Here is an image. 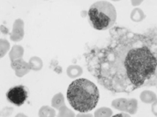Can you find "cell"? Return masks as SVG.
I'll list each match as a JSON object with an SVG mask.
<instances>
[{
  "instance_id": "6da1fadb",
  "label": "cell",
  "mask_w": 157,
  "mask_h": 117,
  "mask_svg": "<svg viewBox=\"0 0 157 117\" xmlns=\"http://www.w3.org/2000/svg\"><path fill=\"white\" fill-rule=\"evenodd\" d=\"M144 37L127 27L114 26L103 45L88 46L83 54L87 70L113 93H130L157 87V52Z\"/></svg>"
},
{
  "instance_id": "7a4b0ae2",
  "label": "cell",
  "mask_w": 157,
  "mask_h": 117,
  "mask_svg": "<svg viewBox=\"0 0 157 117\" xmlns=\"http://www.w3.org/2000/svg\"><path fill=\"white\" fill-rule=\"evenodd\" d=\"M67 98L73 109L80 113L89 112L98 103L99 91L96 84L90 80L78 79L68 87Z\"/></svg>"
},
{
  "instance_id": "3957f363",
  "label": "cell",
  "mask_w": 157,
  "mask_h": 117,
  "mask_svg": "<svg viewBox=\"0 0 157 117\" xmlns=\"http://www.w3.org/2000/svg\"><path fill=\"white\" fill-rule=\"evenodd\" d=\"M117 19L116 8L109 2H94L88 12L90 25L98 30H105L113 27Z\"/></svg>"
},
{
  "instance_id": "277c9868",
  "label": "cell",
  "mask_w": 157,
  "mask_h": 117,
  "mask_svg": "<svg viewBox=\"0 0 157 117\" xmlns=\"http://www.w3.org/2000/svg\"><path fill=\"white\" fill-rule=\"evenodd\" d=\"M6 97L10 103L17 107H21L28 98V90L23 85L14 86L7 91Z\"/></svg>"
},
{
  "instance_id": "5b68a950",
  "label": "cell",
  "mask_w": 157,
  "mask_h": 117,
  "mask_svg": "<svg viewBox=\"0 0 157 117\" xmlns=\"http://www.w3.org/2000/svg\"><path fill=\"white\" fill-rule=\"evenodd\" d=\"M129 99L120 98L114 99L111 102V107L122 112L128 113L129 107Z\"/></svg>"
},
{
  "instance_id": "8992f818",
  "label": "cell",
  "mask_w": 157,
  "mask_h": 117,
  "mask_svg": "<svg viewBox=\"0 0 157 117\" xmlns=\"http://www.w3.org/2000/svg\"><path fill=\"white\" fill-rule=\"evenodd\" d=\"M140 99L145 104H152L157 100V94L151 90H144L140 95Z\"/></svg>"
},
{
  "instance_id": "52a82bcc",
  "label": "cell",
  "mask_w": 157,
  "mask_h": 117,
  "mask_svg": "<svg viewBox=\"0 0 157 117\" xmlns=\"http://www.w3.org/2000/svg\"><path fill=\"white\" fill-rule=\"evenodd\" d=\"M130 18L133 22H141L145 19L146 15L142 9L136 7L131 11Z\"/></svg>"
},
{
  "instance_id": "ba28073f",
  "label": "cell",
  "mask_w": 157,
  "mask_h": 117,
  "mask_svg": "<svg viewBox=\"0 0 157 117\" xmlns=\"http://www.w3.org/2000/svg\"><path fill=\"white\" fill-rule=\"evenodd\" d=\"M83 70L81 67L77 65H72L68 67L67 73L71 78L75 79L78 77L82 75Z\"/></svg>"
},
{
  "instance_id": "9c48e42d",
  "label": "cell",
  "mask_w": 157,
  "mask_h": 117,
  "mask_svg": "<svg viewBox=\"0 0 157 117\" xmlns=\"http://www.w3.org/2000/svg\"><path fill=\"white\" fill-rule=\"evenodd\" d=\"M94 116V117H111L113 111L110 108L102 107L95 110Z\"/></svg>"
},
{
  "instance_id": "30bf717a",
  "label": "cell",
  "mask_w": 157,
  "mask_h": 117,
  "mask_svg": "<svg viewBox=\"0 0 157 117\" xmlns=\"http://www.w3.org/2000/svg\"><path fill=\"white\" fill-rule=\"evenodd\" d=\"M56 112L52 108L48 106H44L40 109L39 117H55Z\"/></svg>"
},
{
  "instance_id": "8fae6325",
  "label": "cell",
  "mask_w": 157,
  "mask_h": 117,
  "mask_svg": "<svg viewBox=\"0 0 157 117\" xmlns=\"http://www.w3.org/2000/svg\"><path fill=\"white\" fill-rule=\"evenodd\" d=\"M57 117H76L74 111L66 107H61L59 109V112Z\"/></svg>"
},
{
  "instance_id": "7c38bea8",
  "label": "cell",
  "mask_w": 157,
  "mask_h": 117,
  "mask_svg": "<svg viewBox=\"0 0 157 117\" xmlns=\"http://www.w3.org/2000/svg\"><path fill=\"white\" fill-rule=\"evenodd\" d=\"M64 98L62 95H58L54 98L52 102V104L54 107L59 109L63 107Z\"/></svg>"
},
{
  "instance_id": "4fadbf2b",
  "label": "cell",
  "mask_w": 157,
  "mask_h": 117,
  "mask_svg": "<svg viewBox=\"0 0 157 117\" xmlns=\"http://www.w3.org/2000/svg\"><path fill=\"white\" fill-rule=\"evenodd\" d=\"M12 111L13 110L12 109L9 108H6L3 109L2 111V116L4 117H8L12 114Z\"/></svg>"
},
{
  "instance_id": "5bb4252c",
  "label": "cell",
  "mask_w": 157,
  "mask_h": 117,
  "mask_svg": "<svg viewBox=\"0 0 157 117\" xmlns=\"http://www.w3.org/2000/svg\"><path fill=\"white\" fill-rule=\"evenodd\" d=\"M151 110L153 114L157 117V100L151 104Z\"/></svg>"
},
{
  "instance_id": "9a60e30c",
  "label": "cell",
  "mask_w": 157,
  "mask_h": 117,
  "mask_svg": "<svg viewBox=\"0 0 157 117\" xmlns=\"http://www.w3.org/2000/svg\"><path fill=\"white\" fill-rule=\"evenodd\" d=\"M76 117H94L92 114L89 112L79 113L76 115Z\"/></svg>"
},
{
  "instance_id": "2e32d148",
  "label": "cell",
  "mask_w": 157,
  "mask_h": 117,
  "mask_svg": "<svg viewBox=\"0 0 157 117\" xmlns=\"http://www.w3.org/2000/svg\"><path fill=\"white\" fill-rule=\"evenodd\" d=\"M111 117H131V115L126 113L121 112L113 115Z\"/></svg>"
},
{
  "instance_id": "e0dca14e",
  "label": "cell",
  "mask_w": 157,
  "mask_h": 117,
  "mask_svg": "<svg viewBox=\"0 0 157 117\" xmlns=\"http://www.w3.org/2000/svg\"><path fill=\"white\" fill-rule=\"evenodd\" d=\"M143 2V1H131V4L133 6H139Z\"/></svg>"
},
{
  "instance_id": "ac0fdd59",
  "label": "cell",
  "mask_w": 157,
  "mask_h": 117,
  "mask_svg": "<svg viewBox=\"0 0 157 117\" xmlns=\"http://www.w3.org/2000/svg\"><path fill=\"white\" fill-rule=\"evenodd\" d=\"M15 117H28V116H26L25 114L22 113H19L17 114L16 115Z\"/></svg>"
}]
</instances>
